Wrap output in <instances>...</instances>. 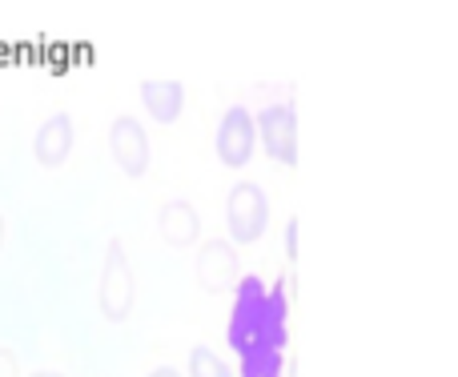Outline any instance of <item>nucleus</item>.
Here are the masks:
<instances>
[{"label":"nucleus","instance_id":"obj_16","mask_svg":"<svg viewBox=\"0 0 458 377\" xmlns=\"http://www.w3.org/2000/svg\"><path fill=\"white\" fill-rule=\"evenodd\" d=\"M0 249H4V217H0Z\"/></svg>","mask_w":458,"mask_h":377},{"label":"nucleus","instance_id":"obj_11","mask_svg":"<svg viewBox=\"0 0 458 377\" xmlns=\"http://www.w3.org/2000/svg\"><path fill=\"white\" fill-rule=\"evenodd\" d=\"M190 377H233V370L209 346H198L190 354Z\"/></svg>","mask_w":458,"mask_h":377},{"label":"nucleus","instance_id":"obj_4","mask_svg":"<svg viewBox=\"0 0 458 377\" xmlns=\"http://www.w3.org/2000/svg\"><path fill=\"white\" fill-rule=\"evenodd\" d=\"M258 117H250V109L245 105H233V109L222 117V125H217V137H214V149H217V161H222L225 169H245L253 157V149H258Z\"/></svg>","mask_w":458,"mask_h":377},{"label":"nucleus","instance_id":"obj_5","mask_svg":"<svg viewBox=\"0 0 458 377\" xmlns=\"http://www.w3.org/2000/svg\"><path fill=\"white\" fill-rule=\"evenodd\" d=\"M258 137L261 149L269 153V161L277 165H298V117H293V105H269L258 113Z\"/></svg>","mask_w":458,"mask_h":377},{"label":"nucleus","instance_id":"obj_13","mask_svg":"<svg viewBox=\"0 0 458 377\" xmlns=\"http://www.w3.org/2000/svg\"><path fill=\"white\" fill-rule=\"evenodd\" d=\"M0 377H21V362H16V354L4 346H0Z\"/></svg>","mask_w":458,"mask_h":377},{"label":"nucleus","instance_id":"obj_6","mask_svg":"<svg viewBox=\"0 0 458 377\" xmlns=\"http://www.w3.org/2000/svg\"><path fill=\"white\" fill-rule=\"evenodd\" d=\"M109 153H113V161H117V169L125 177H145L149 173L153 149H149V133H145L141 121L121 113V117L109 125Z\"/></svg>","mask_w":458,"mask_h":377},{"label":"nucleus","instance_id":"obj_1","mask_svg":"<svg viewBox=\"0 0 458 377\" xmlns=\"http://www.w3.org/2000/svg\"><path fill=\"white\" fill-rule=\"evenodd\" d=\"M266 317H269V285L261 277H242V285L233 289V309H229V330L225 341L237 357H245L250 349H258L266 341Z\"/></svg>","mask_w":458,"mask_h":377},{"label":"nucleus","instance_id":"obj_15","mask_svg":"<svg viewBox=\"0 0 458 377\" xmlns=\"http://www.w3.org/2000/svg\"><path fill=\"white\" fill-rule=\"evenodd\" d=\"M32 377H64V373H53V370H40V373H32Z\"/></svg>","mask_w":458,"mask_h":377},{"label":"nucleus","instance_id":"obj_3","mask_svg":"<svg viewBox=\"0 0 458 377\" xmlns=\"http://www.w3.org/2000/svg\"><path fill=\"white\" fill-rule=\"evenodd\" d=\"M225 225L233 245H250L266 233L269 225V201L253 181H237L225 197Z\"/></svg>","mask_w":458,"mask_h":377},{"label":"nucleus","instance_id":"obj_10","mask_svg":"<svg viewBox=\"0 0 458 377\" xmlns=\"http://www.w3.org/2000/svg\"><path fill=\"white\" fill-rule=\"evenodd\" d=\"M141 105L157 125H174L185 109V85L182 80H141Z\"/></svg>","mask_w":458,"mask_h":377},{"label":"nucleus","instance_id":"obj_7","mask_svg":"<svg viewBox=\"0 0 458 377\" xmlns=\"http://www.w3.org/2000/svg\"><path fill=\"white\" fill-rule=\"evenodd\" d=\"M193 273H198V285L206 293H229L242 285V261H237V249L229 241H206L198 249V261H193Z\"/></svg>","mask_w":458,"mask_h":377},{"label":"nucleus","instance_id":"obj_8","mask_svg":"<svg viewBox=\"0 0 458 377\" xmlns=\"http://www.w3.org/2000/svg\"><path fill=\"white\" fill-rule=\"evenodd\" d=\"M72 153V117L69 113H53L32 137V157L45 169H61Z\"/></svg>","mask_w":458,"mask_h":377},{"label":"nucleus","instance_id":"obj_2","mask_svg":"<svg viewBox=\"0 0 458 377\" xmlns=\"http://www.w3.org/2000/svg\"><path fill=\"white\" fill-rule=\"evenodd\" d=\"M133 297H137V281H133V261H129L121 237H113L105 249V265H101V289H97V306L109 322H125L133 314Z\"/></svg>","mask_w":458,"mask_h":377},{"label":"nucleus","instance_id":"obj_9","mask_svg":"<svg viewBox=\"0 0 458 377\" xmlns=\"http://www.w3.org/2000/svg\"><path fill=\"white\" fill-rule=\"evenodd\" d=\"M157 233L165 245L185 249V245H198L201 237V213L190 201H165L157 213Z\"/></svg>","mask_w":458,"mask_h":377},{"label":"nucleus","instance_id":"obj_12","mask_svg":"<svg viewBox=\"0 0 458 377\" xmlns=\"http://www.w3.org/2000/svg\"><path fill=\"white\" fill-rule=\"evenodd\" d=\"M285 257L298 261V217L285 221Z\"/></svg>","mask_w":458,"mask_h":377},{"label":"nucleus","instance_id":"obj_14","mask_svg":"<svg viewBox=\"0 0 458 377\" xmlns=\"http://www.w3.org/2000/svg\"><path fill=\"white\" fill-rule=\"evenodd\" d=\"M149 377H182V373H177V370H169V365H161V370H153Z\"/></svg>","mask_w":458,"mask_h":377}]
</instances>
